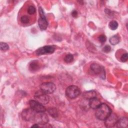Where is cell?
Wrapping results in <instances>:
<instances>
[{
	"mask_svg": "<svg viewBox=\"0 0 128 128\" xmlns=\"http://www.w3.org/2000/svg\"><path fill=\"white\" fill-rule=\"evenodd\" d=\"M96 92L94 90H89L87 92H85L83 94V96L86 99L90 100L93 98L96 97Z\"/></svg>",
	"mask_w": 128,
	"mask_h": 128,
	"instance_id": "9a60e30c",
	"label": "cell"
},
{
	"mask_svg": "<svg viewBox=\"0 0 128 128\" xmlns=\"http://www.w3.org/2000/svg\"><path fill=\"white\" fill-rule=\"evenodd\" d=\"M31 127H32V128H38V127H39V126L38 125V124H34V125H32Z\"/></svg>",
	"mask_w": 128,
	"mask_h": 128,
	"instance_id": "4316f807",
	"label": "cell"
},
{
	"mask_svg": "<svg viewBox=\"0 0 128 128\" xmlns=\"http://www.w3.org/2000/svg\"><path fill=\"white\" fill-rule=\"evenodd\" d=\"M101 102L96 97L89 100V106L92 109H96L100 104Z\"/></svg>",
	"mask_w": 128,
	"mask_h": 128,
	"instance_id": "7c38bea8",
	"label": "cell"
},
{
	"mask_svg": "<svg viewBox=\"0 0 128 128\" xmlns=\"http://www.w3.org/2000/svg\"><path fill=\"white\" fill-rule=\"evenodd\" d=\"M36 112L31 108L24 109L22 112V116L26 121L34 122Z\"/></svg>",
	"mask_w": 128,
	"mask_h": 128,
	"instance_id": "5b68a950",
	"label": "cell"
},
{
	"mask_svg": "<svg viewBox=\"0 0 128 128\" xmlns=\"http://www.w3.org/2000/svg\"><path fill=\"white\" fill-rule=\"evenodd\" d=\"M74 60V56L72 54H68L65 56L64 58V60L65 62L67 63L71 62Z\"/></svg>",
	"mask_w": 128,
	"mask_h": 128,
	"instance_id": "d6986e66",
	"label": "cell"
},
{
	"mask_svg": "<svg viewBox=\"0 0 128 128\" xmlns=\"http://www.w3.org/2000/svg\"><path fill=\"white\" fill-rule=\"evenodd\" d=\"M27 12H28V14H33L36 12V8H35L34 6H30L28 7V8Z\"/></svg>",
	"mask_w": 128,
	"mask_h": 128,
	"instance_id": "44dd1931",
	"label": "cell"
},
{
	"mask_svg": "<svg viewBox=\"0 0 128 128\" xmlns=\"http://www.w3.org/2000/svg\"><path fill=\"white\" fill-rule=\"evenodd\" d=\"M0 48L2 50H8L9 46L7 44L4 42H1L0 44Z\"/></svg>",
	"mask_w": 128,
	"mask_h": 128,
	"instance_id": "7402d4cb",
	"label": "cell"
},
{
	"mask_svg": "<svg viewBox=\"0 0 128 128\" xmlns=\"http://www.w3.org/2000/svg\"><path fill=\"white\" fill-rule=\"evenodd\" d=\"M110 42L112 45H116L118 44L120 42V37L117 35H114L110 38Z\"/></svg>",
	"mask_w": 128,
	"mask_h": 128,
	"instance_id": "2e32d148",
	"label": "cell"
},
{
	"mask_svg": "<svg viewBox=\"0 0 128 128\" xmlns=\"http://www.w3.org/2000/svg\"><path fill=\"white\" fill-rule=\"evenodd\" d=\"M118 120V118L116 115L111 112L109 116L104 120L105 126L107 128H112L116 125V124Z\"/></svg>",
	"mask_w": 128,
	"mask_h": 128,
	"instance_id": "9c48e42d",
	"label": "cell"
},
{
	"mask_svg": "<svg viewBox=\"0 0 128 128\" xmlns=\"http://www.w3.org/2000/svg\"><path fill=\"white\" fill-rule=\"evenodd\" d=\"M90 68L93 73L99 74L102 79L105 78V71L103 66L98 64L94 63L90 65Z\"/></svg>",
	"mask_w": 128,
	"mask_h": 128,
	"instance_id": "8992f818",
	"label": "cell"
},
{
	"mask_svg": "<svg viewBox=\"0 0 128 128\" xmlns=\"http://www.w3.org/2000/svg\"><path fill=\"white\" fill-rule=\"evenodd\" d=\"M128 54L127 53H125L124 54L122 55L121 57H120V61L122 62H126L128 60Z\"/></svg>",
	"mask_w": 128,
	"mask_h": 128,
	"instance_id": "cb8c5ba5",
	"label": "cell"
},
{
	"mask_svg": "<svg viewBox=\"0 0 128 128\" xmlns=\"http://www.w3.org/2000/svg\"><path fill=\"white\" fill-rule=\"evenodd\" d=\"M128 124V118L126 117H122L118 120L116 124L117 127L118 128H126Z\"/></svg>",
	"mask_w": 128,
	"mask_h": 128,
	"instance_id": "4fadbf2b",
	"label": "cell"
},
{
	"mask_svg": "<svg viewBox=\"0 0 128 128\" xmlns=\"http://www.w3.org/2000/svg\"><path fill=\"white\" fill-rule=\"evenodd\" d=\"M98 40L99 42H100L101 43H104V42H105L106 40V38L104 35L101 34V35L99 36L98 37Z\"/></svg>",
	"mask_w": 128,
	"mask_h": 128,
	"instance_id": "603a6c76",
	"label": "cell"
},
{
	"mask_svg": "<svg viewBox=\"0 0 128 128\" xmlns=\"http://www.w3.org/2000/svg\"><path fill=\"white\" fill-rule=\"evenodd\" d=\"M20 22L22 24H28L30 22V18L27 16H22L20 18Z\"/></svg>",
	"mask_w": 128,
	"mask_h": 128,
	"instance_id": "ffe728a7",
	"label": "cell"
},
{
	"mask_svg": "<svg viewBox=\"0 0 128 128\" xmlns=\"http://www.w3.org/2000/svg\"><path fill=\"white\" fill-rule=\"evenodd\" d=\"M102 50L106 52V53H108V52H110L111 50V47L108 46V45H106V46H104L102 49Z\"/></svg>",
	"mask_w": 128,
	"mask_h": 128,
	"instance_id": "d4e9b609",
	"label": "cell"
},
{
	"mask_svg": "<svg viewBox=\"0 0 128 128\" xmlns=\"http://www.w3.org/2000/svg\"><path fill=\"white\" fill-rule=\"evenodd\" d=\"M38 11H39V14L40 16V18L38 20V26L40 28L41 30H44L46 29L48 26V22L44 16V10L41 7L39 8Z\"/></svg>",
	"mask_w": 128,
	"mask_h": 128,
	"instance_id": "52a82bcc",
	"label": "cell"
},
{
	"mask_svg": "<svg viewBox=\"0 0 128 128\" xmlns=\"http://www.w3.org/2000/svg\"><path fill=\"white\" fill-rule=\"evenodd\" d=\"M55 50V48L52 46H45L42 47L38 48L36 51V53L38 56L42 54H50L53 53Z\"/></svg>",
	"mask_w": 128,
	"mask_h": 128,
	"instance_id": "30bf717a",
	"label": "cell"
},
{
	"mask_svg": "<svg viewBox=\"0 0 128 128\" xmlns=\"http://www.w3.org/2000/svg\"><path fill=\"white\" fill-rule=\"evenodd\" d=\"M48 122V118L44 112H36L34 122L38 124H45Z\"/></svg>",
	"mask_w": 128,
	"mask_h": 128,
	"instance_id": "3957f363",
	"label": "cell"
},
{
	"mask_svg": "<svg viewBox=\"0 0 128 128\" xmlns=\"http://www.w3.org/2000/svg\"><path fill=\"white\" fill-rule=\"evenodd\" d=\"M30 108L36 112H45L46 109L43 104L36 100H30L29 101Z\"/></svg>",
	"mask_w": 128,
	"mask_h": 128,
	"instance_id": "8fae6325",
	"label": "cell"
},
{
	"mask_svg": "<svg viewBox=\"0 0 128 128\" xmlns=\"http://www.w3.org/2000/svg\"><path fill=\"white\" fill-rule=\"evenodd\" d=\"M96 110V116L98 119L101 120H104L112 112L110 107L104 103L101 104Z\"/></svg>",
	"mask_w": 128,
	"mask_h": 128,
	"instance_id": "6da1fadb",
	"label": "cell"
},
{
	"mask_svg": "<svg viewBox=\"0 0 128 128\" xmlns=\"http://www.w3.org/2000/svg\"><path fill=\"white\" fill-rule=\"evenodd\" d=\"M40 68V64L36 60H32L30 62L29 65V68L32 72H36Z\"/></svg>",
	"mask_w": 128,
	"mask_h": 128,
	"instance_id": "5bb4252c",
	"label": "cell"
},
{
	"mask_svg": "<svg viewBox=\"0 0 128 128\" xmlns=\"http://www.w3.org/2000/svg\"><path fill=\"white\" fill-rule=\"evenodd\" d=\"M108 27L112 30H116L118 27V23L116 20H112L109 22Z\"/></svg>",
	"mask_w": 128,
	"mask_h": 128,
	"instance_id": "ac0fdd59",
	"label": "cell"
},
{
	"mask_svg": "<svg viewBox=\"0 0 128 128\" xmlns=\"http://www.w3.org/2000/svg\"><path fill=\"white\" fill-rule=\"evenodd\" d=\"M72 16L74 18H76L78 16V13L76 10H73L72 12Z\"/></svg>",
	"mask_w": 128,
	"mask_h": 128,
	"instance_id": "484cf974",
	"label": "cell"
},
{
	"mask_svg": "<svg viewBox=\"0 0 128 128\" xmlns=\"http://www.w3.org/2000/svg\"><path fill=\"white\" fill-rule=\"evenodd\" d=\"M48 114L54 118H56L58 116V112L55 108H49L48 109Z\"/></svg>",
	"mask_w": 128,
	"mask_h": 128,
	"instance_id": "e0dca14e",
	"label": "cell"
},
{
	"mask_svg": "<svg viewBox=\"0 0 128 128\" xmlns=\"http://www.w3.org/2000/svg\"><path fill=\"white\" fill-rule=\"evenodd\" d=\"M55 84L51 82H45L42 83L40 86V90L46 94H52L56 90Z\"/></svg>",
	"mask_w": 128,
	"mask_h": 128,
	"instance_id": "ba28073f",
	"label": "cell"
},
{
	"mask_svg": "<svg viewBox=\"0 0 128 128\" xmlns=\"http://www.w3.org/2000/svg\"><path fill=\"white\" fill-rule=\"evenodd\" d=\"M35 100L42 104H46L50 101V98L47 94L40 90L36 92L34 95Z\"/></svg>",
	"mask_w": 128,
	"mask_h": 128,
	"instance_id": "7a4b0ae2",
	"label": "cell"
},
{
	"mask_svg": "<svg viewBox=\"0 0 128 128\" xmlns=\"http://www.w3.org/2000/svg\"><path fill=\"white\" fill-rule=\"evenodd\" d=\"M80 91L79 88L76 86H70L66 90V96L70 98H75L80 94Z\"/></svg>",
	"mask_w": 128,
	"mask_h": 128,
	"instance_id": "277c9868",
	"label": "cell"
}]
</instances>
